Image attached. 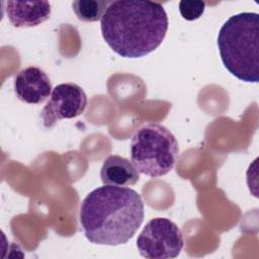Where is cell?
<instances>
[{"label": "cell", "mask_w": 259, "mask_h": 259, "mask_svg": "<svg viewBox=\"0 0 259 259\" xmlns=\"http://www.w3.org/2000/svg\"><path fill=\"white\" fill-rule=\"evenodd\" d=\"M14 91L19 100L28 104H39L52 93V82L44 70L31 66L15 75Z\"/></svg>", "instance_id": "cell-7"}, {"label": "cell", "mask_w": 259, "mask_h": 259, "mask_svg": "<svg viewBox=\"0 0 259 259\" xmlns=\"http://www.w3.org/2000/svg\"><path fill=\"white\" fill-rule=\"evenodd\" d=\"M87 105V96L82 87L75 83L57 85L40 112L45 127H53L59 120L81 115Z\"/></svg>", "instance_id": "cell-6"}, {"label": "cell", "mask_w": 259, "mask_h": 259, "mask_svg": "<svg viewBox=\"0 0 259 259\" xmlns=\"http://www.w3.org/2000/svg\"><path fill=\"white\" fill-rule=\"evenodd\" d=\"M141 195L128 187L95 188L80 205L79 221L86 239L97 245L125 244L144 221Z\"/></svg>", "instance_id": "cell-2"}, {"label": "cell", "mask_w": 259, "mask_h": 259, "mask_svg": "<svg viewBox=\"0 0 259 259\" xmlns=\"http://www.w3.org/2000/svg\"><path fill=\"white\" fill-rule=\"evenodd\" d=\"M100 178L104 185L126 187L140 179L138 169L126 158L111 155L107 157L100 169Z\"/></svg>", "instance_id": "cell-9"}, {"label": "cell", "mask_w": 259, "mask_h": 259, "mask_svg": "<svg viewBox=\"0 0 259 259\" xmlns=\"http://www.w3.org/2000/svg\"><path fill=\"white\" fill-rule=\"evenodd\" d=\"M183 244L181 230L166 218L149 221L137 239L139 253L147 259L175 258L180 254Z\"/></svg>", "instance_id": "cell-5"}, {"label": "cell", "mask_w": 259, "mask_h": 259, "mask_svg": "<svg viewBox=\"0 0 259 259\" xmlns=\"http://www.w3.org/2000/svg\"><path fill=\"white\" fill-rule=\"evenodd\" d=\"M178 158V142L166 126L148 123L135 132L131 161L142 174L153 178L164 176L174 168Z\"/></svg>", "instance_id": "cell-4"}, {"label": "cell", "mask_w": 259, "mask_h": 259, "mask_svg": "<svg viewBox=\"0 0 259 259\" xmlns=\"http://www.w3.org/2000/svg\"><path fill=\"white\" fill-rule=\"evenodd\" d=\"M102 36L122 58H142L154 52L168 30V16L159 2L111 1L100 19Z\"/></svg>", "instance_id": "cell-1"}, {"label": "cell", "mask_w": 259, "mask_h": 259, "mask_svg": "<svg viewBox=\"0 0 259 259\" xmlns=\"http://www.w3.org/2000/svg\"><path fill=\"white\" fill-rule=\"evenodd\" d=\"M109 3L102 0H76L72 3V7L78 19L93 22L102 18Z\"/></svg>", "instance_id": "cell-10"}, {"label": "cell", "mask_w": 259, "mask_h": 259, "mask_svg": "<svg viewBox=\"0 0 259 259\" xmlns=\"http://www.w3.org/2000/svg\"><path fill=\"white\" fill-rule=\"evenodd\" d=\"M6 15L15 27H34L50 18L52 8L48 1H6Z\"/></svg>", "instance_id": "cell-8"}, {"label": "cell", "mask_w": 259, "mask_h": 259, "mask_svg": "<svg viewBox=\"0 0 259 259\" xmlns=\"http://www.w3.org/2000/svg\"><path fill=\"white\" fill-rule=\"evenodd\" d=\"M218 48L226 69L248 83L259 81V15L241 12L227 19L219 31Z\"/></svg>", "instance_id": "cell-3"}, {"label": "cell", "mask_w": 259, "mask_h": 259, "mask_svg": "<svg viewBox=\"0 0 259 259\" xmlns=\"http://www.w3.org/2000/svg\"><path fill=\"white\" fill-rule=\"evenodd\" d=\"M205 3L199 0H182L179 2L181 16L188 21L198 19L204 12Z\"/></svg>", "instance_id": "cell-11"}]
</instances>
